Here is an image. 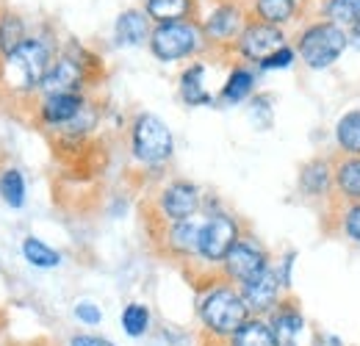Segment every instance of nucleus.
Returning a JSON list of instances; mask_svg holds the SVG:
<instances>
[{
  "mask_svg": "<svg viewBox=\"0 0 360 346\" xmlns=\"http://www.w3.org/2000/svg\"><path fill=\"white\" fill-rule=\"evenodd\" d=\"M202 321L211 333L217 335H236L250 319V307L244 302V297H238L230 288H217L205 297V302L200 307Z\"/></svg>",
  "mask_w": 360,
  "mask_h": 346,
  "instance_id": "1",
  "label": "nucleus"
},
{
  "mask_svg": "<svg viewBox=\"0 0 360 346\" xmlns=\"http://www.w3.org/2000/svg\"><path fill=\"white\" fill-rule=\"evenodd\" d=\"M47 75V47L37 39H25L14 53L6 56V84L11 89L42 86Z\"/></svg>",
  "mask_w": 360,
  "mask_h": 346,
  "instance_id": "2",
  "label": "nucleus"
},
{
  "mask_svg": "<svg viewBox=\"0 0 360 346\" xmlns=\"http://www.w3.org/2000/svg\"><path fill=\"white\" fill-rule=\"evenodd\" d=\"M344 47H347V34L335 23H319L314 28H308L300 39V53L305 64L314 70L330 67L341 56Z\"/></svg>",
  "mask_w": 360,
  "mask_h": 346,
  "instance_id": "3",
  "label": "nucleus"
},
{
  "mask_svg": "<svg viewBox=\"0 0 360 346\" xmlns=\"http://www.w3.org/2000/svg\"><path fill=\"white\" fill-rule=\"evenodd\" d=\"M134 153L144 164H161L172 155V133L167 130V125L158 117L144 114L136 120Z\"/></svg>",
  "mask_w": 360,
  "mask_h": 346,
  "instance_id": "4",
  "label": "nucleus"
},
{
  "mask_svg": "<svg viewBox=\"0 0 360 346\" xmlns=\"http://www.w3.org/2000/svg\"><path fill=\"white\" fill-rule=\"evenodd\" d=\"M150 44L161 61H178L197 47V28L188 23H161Z\"/></svg>",
  "mask_w": 360,
  "mask_h": 346,
  "instance_id": "5",
  "label": "nucleus"
},
{
  "mask_svg": "<svg viewBox=\"0 0 360 346\" xmlns=\"http://www.w3.org/2000/svg\"><path fill=\"white\" fill-rule=\"evenodd\" d=\"M236 241H238L236 222L217 214V217L208 219L202 224V230H200V255L205 260H225L227 252L236 247Z\"/></svg>",
  "mask_w": 360,
  "mask_h": 346,
  "instance_id": "6",
  "label": "nucleus"
},
{
  "mask_svg": "<svg viewBox=\"0 0 360 346\" xmlns=\"http://www.w3.org/2000/svg\"><path fill=\"white\" fill-rule=\"evenodd\" d=\"M225 266H227V274H230L233 280L250 283V280H255L261 271H266V258H264V252H261L255 244H250V241H236V247L227 252Z\"/></svg>",
  "mask_w": 360,
  "mask_h": 346,
  "instance_id": "7",
  "label": "nucleus"
},
{
  "mask_svg": "<svg viewBox=\"0 0 360 346\" xmlns=\"http://www.w3.org/2000/svg\"><path fill=\"white\" fill-rule=\"evenodd\" d=\"M277 50H283V34L269 25V23H258V25H250L241 37V53L247 58H255V61H266L269 56H274Z\"/></svg>",
  "mask_w": 360,
  "mask_h": 346,
  "instance_id": "8",
  "label": "nucleus"
},
{
  "mask_svg": "<svg viewBox=\"0 0 360 346\" xmlns=\"http://www.w3.org/2000/svg\"><path fill=\"white\" fill-rule=\"evenodd\" d=\"M277 291H280V286H277V277H274V271H261L255 280H250V283H244V302L250 310H258V313H264V310H271L274 302H277Z\"/></svg>",
  "mask_w": 360,
  "mask_h": 346,
  "instance_id": "9",
  "label": "nucleus"
},
{
  "mask_svg": "<svg viewBox=\"0 0 360 346\" xmlns=\"http://www.w3.org/2000/svg\"><path fill=\"white\" fill-rule=\"evenodd\" d=\"M197 203H200L197 188L188 186V183H175V186H169V188L164 191V200H161L164 214L169 219H175V222L191 219V214L197 211Z\"/></svg>",
  "mask_w": 360,
  "mask_h": 346,
  "instance_id": "10",
  "label": "nucleus"
},
{
  "mask_svg": "<svg viewBox=\"0 0 360 346\" xmlns=\"http://www.w3.org/2000/svg\"><path fill=\"white\" fill-rule=\"evenodd\" d=\"M81 84V67L70 58H61L53 64V70H47L42 89L47 94H72L70 89H75Z\"/></svg>",
  "mask_w": 360,
  "mask_h": 346,
  "instance_id": "11",
  "label": "nucleus"
},
{
  "mask_svg": "<svg viewBox=\"0 0 360 346\" xmlns=\"http://www.w3.org/2000/svg\"><path fill=\"white\" fill-rule=\"evenodd\" d=\"M84 108V100L78 94H50L42 105V117L50 125H61V122H72Z\"/></svg>",
  "mask_w": 360,
  "mask_h": 346,
  "instance_id": "12",
  "label": "nucleus"
},
{
  "mask_svg": "<svg viewBox=\"0 0 360 346\" xmlns=\"http://www.w3.org/2000/svg\"><path fill=\"white\" fill-rule=\"evenodd\" d=\"M302 330H305V321L297 310H280L274 316V327H271L274 346H300L302 344Z\"/></svg>",
  "mask_w": 360,
  "mask_h": 346,
  "instance_id": "13",
  "label": "nucleus"
},
{
  "mask_svg": "<svg viewBox=\"0 0 360 346\" xmlns=\"http://www.w3.org/2000/svg\"><path fill=\"white\" fill-rule=\"evenodd\" d=\"M147 37V17L141 11H125L117 20V44H141Z\"/></svg>",
  "mask_w": 360,
  "mask_h": 346,
  "instance_id": "14",
  "label": "nucleus"
},
{
  "mask_svg": "<svg viewBox=\"0 0 360 346\" xmlns=\"http://www.w3.org/2000/svg\"><path fill=\"white\" fill-rule=\"evenodd\" d=\"M335 136H338L341 150L360 155V111H349V114H344V117H341V122H338Z\"/></svg>",
  "mask_w": 360,
  "mask_h": 346,
  "instance_id": "15",
  "label": "nucleus"
},
{
  "mask_svg": "<svg viewBox=\"0 0 360 346\" xmlns=\"http://www.w3.org/2000/svg\"><path fill=\"white\" fill-rule=\"evenodd\" d=\"M233 346H274V335L264 321H247L233 335Z\"/></svg>",
  "mask_w": 360,
  "mask_h": 346,
  "instance_id": "16",
  "label": "nucleus"
},
{
  "mask_svg": "<svg viewBox=\"0 0 360 346\" xmlns=\"http://www.w3.org/2000/svg\"><path fill=\"white\" fill-rule=\"evenodd\" d=\"M22 255L31 266H39V269H53L61 263V255L56 250H50L47 244H42L39 238H25L22 241Z\"/></svg>",
  "mask_w": 360,
  "mask_h": 346,
  "instance_id": "17",
  "label": "nucleus"
},
{
  "mask_svg": "<svg viewBox=\"0 0 360 346\" xmlns=\"http://www.w3.org/2000/svg\"><path fill=\"white\" fill-rule=\"evenodd\" d=\"M202 67H191L186 75H183V84H180V91H183V100L191 103V105H202V103H211V94L202 89Z\"/></svg>",
  "mask_w": 360,
  "mask_h": 346,
  "instance_id": "18",
  "label": "nucleus"
},
{
  "mask_svg": "<svg viewBox=\"0 0 360 346\" xmlns=\"http://www.w3.org/2000/svg\"><path fill=\"white\" fill-rule=\"evenodd\" d=\"M236 28H238V11H236V8H219L217 14H211V20H208V25H205L208 37H214V39H227V37H233Z\"/></svg>",
  "mask_w": 360,
  "mask_h": 346,
  "instance_id": "19",
  "label": "nucleus"
},
{
  "mask_svg": "<svg viewBox=\"0 0 360 346\" xmlns=\"http://www.w3.org/2000/svg\"><path fill=\"white\" fill-rule=\"evenodd\" d=\"M188 11V0H147V14L161 23H180Z\"/></svg>",
  "mask_w": 360,
  "mask_h": 346,
  "instance_id": "20",
  "label": "nucleus"
},
{
  "mask_svg": "<svg viewBox=\"0 0 360 346\" xmlns=\"http://www.w3.org/2000/svg\"><path fill=\"white\" fill-rule=\"evenodd\" d=\"M0 194L11 208H20L25 203V180L17 169H6L0 177Z\"/></svg>",
  "mask_w": 360,
  "mask_h": 346,
  "instance_id": "21",
  "label": "nucleus"
},
{
  "mask_svg": "<svg viewBox=\"0 0 360 346\" xmlns=\"http://www.w3.org/2000/svg\"><path fill=\"white\" fill-rule=\"evenodd\" d=\"M200 224H194L191 219H183L175 224V230H172V244H175V250L180 252H200Z\"/></svg>",
  "mask_w": 360,
  "mask_h": 346,
  "instance_id": "22",
  "label": "nucleus"
},
{
  "mask_svg": "<svg viewBox=\"0 0 360 346\" xmlns=\"http://www.w3.org/2000/svg\"><path fill=\"white\" fill-rule=\"evenodd\" d=\"M338 188L347 197L360 200V158H349L338 167Z\"/></svg>",
  "mask_w": 360,
  "mask_h": 346,
  "instance_id": "23",
  "label": "nucleus"
},
{
  "mask_svg": "<svg viewBox=\"0 0 360 346\" xmlns=\"http://www.w3.org/2000/svg\"><path fill=\"white\" fill-rule=\"evenodd\" d=\"M22 37H25V34H22V23H20V17L6 14L3 23H0V47H3V53H6V56L14 53L20 44L25 42Z\"/></svg>",
  "mask_w": 360,
  "mask_h": 346,
  "instance_id": "24",
  "label": "nucleus"
},
{
  "mask_svg": "<svg viewBox=\"0 0 360 346\" xmlns=\"http://www.w3.org/2000/svg\"><path fill=\"white\" fill-rule=\"evenodd\" d=\"M258 14L269 25L285 23L294 14V0H258Z\"/></svg>",
  "mask_w": 360,
  "mask_h": 346,
  "instance_id": "25",
  "label": "nucleus"
},
{
  "mask_svg": "<svg viewBox=\"0 0 360 346\" xmlns=\"http://www.w3.org/2000/svg\"><path fill=\"white\" fill-rule=\"evenodd\" d=\"M147 324H150V313H147L144 305L134 302L125 307V313H122V327H125L128 335L139 338L141 333H147Z\"/></svg>",
  "mask_w": 360,
  "mask_h": 346,
  "instance_id": "26",
  "label": "nucleus"
},
{
  "mask_svg": "<svg viewBox=\"0 0 360 346\" xmlns=\"http://www.w3.org/2000/svg\"><path fill=\"white\" fill-rule=\"evenodd\" d=\"M250 89H252V75H250L247 70H236V72L230 75V81L225 84L222 97H225L227 103H238V100H244V97L250 94Z\"/></svg>",
  "mask_w": 360,
  "mask_h": 346,
  "instance_id": "27",
  "label": "nucleus"
},
{
  "mask_svg": "<svg viewBox=\"0 0 360 346\" xmlns=\"http://www.w3.org/2000/svg\"><path fill=\"white\" fill-rule=\"evenodd\" d=\"M330 17H333L335 25L360 23V0H333L330 3Z\"/></svg>",
  "mask_w": 360,
  "mask_h": 346,
  "instance_id": "28",
  "label": "nucleus"
},
{
  "mask_svg": "<svg viewBox=\"0 0 360 346\" xmlns=\"http://www.w3.org/2000/svg\"><path fill=\"white\" fill-rule=\"evenodd\" d=\"M302 183H305V188H308L311 194H319V191L327 186V169L321 172V167H308V169H305V177H302Z\"/></svg>",
  "mask_w": 360,
  "mask_h": 346,
  "instance_id": "29",
  "label": "nucleus"
},
{
  "mask_svg": "<svg viewBox=\"0 0 360 346\" xmlns=\"http://www.w3.org/2000/svg\"><path fill=\"white\" fill-rule=\"evenodd\" d=\"M291 58H294V53H291L288 47H283V50H277L274 56H269L266 61H261V67H264V70H277V67H288V64H291Z\"/></svg>",
  "mask_w": 360,
  "mask_h": 346,
  "instance_id": "30",
  "label": "nucleus"
},
{
  "mask_svg": "<svg viewBox=\"0 0 360 346\" xmlns=\"http://www.w3.org/2000/svg\"><path fill=\"white\" fill-rule=\"evenodd\" d=\"M75 316H78L84 324H100V319H103V313H100L91 302L78 305V307H75Z\"/></svg>",
  "mask_w": 360,
  "mask_h": 346,
  "instance_id": "31",
  "label": "nucleus"
},
{
  "mask_svg": "<svg viewBox=\"0 0 360 346\" xmlns=\"http://www.w3.org/2000/svg\"><path fill=\"white\" fill-rule=\"evenodd\" d=\"M347 233H349L355 241H360V205L347 211Z\"/></svg>",
  "mask_w": 360,
  "mask_h": 346,
  "instance_id": "32",
  "label": "nucleus"
},
{
  "mask_svg": "<svg viewBox=\"0 0 360 346\" xmlns=\"http://www.w3.org/2000/svg\"><path fill=\"white\" fill-rule=\"evenodd\" d=\"M72 346H111V344L103 341V338H94V335H78V338H72Z\"/></svg>",
  "mask_w": 360,
  "mask_h": 346,
  "instance_id": "33",
  "label": "nucleus"
},
{
  "mask_svg": "<svg viewBox=\"0 0 360 346\" xmlns=\"http://www.w3.org/2000/svg\"><path fill=\"white\" fill-rule=\"evenodd\" d=\"M321 346H324V344H321ZM333 346H338V344H335V341H333Z\"/></svg>",
  "mask_w": 360,
  "mask_h": 346,
  "instance_id": "34",
  "label": "nucleus"
}]
</instances>
